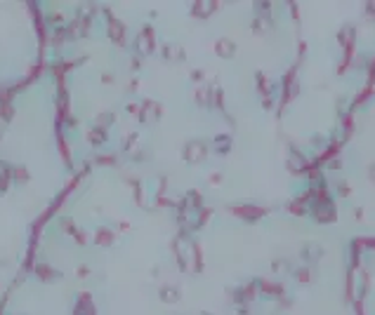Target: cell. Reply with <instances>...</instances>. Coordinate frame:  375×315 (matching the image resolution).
<instances>
[{
    "instance_id": "6da1fadb",
    "label": "cell",
    "mask_w": 375,
    "mask_h": 315,
    "mask_svg": "<svg viewBox=\"0 0 375 315\" xmlns=\"http://www.w3.org/2000/svg\"><path fill=\"white\" fill-rule=\"evenodd\" d=\"M184 153H186V160H189V163H198V160H203V155H205V146L198 144V141H191L184 148Z\"/></svg>"
},
{
    "instance_id": "7a4b0ae2",
    "label": "cell",
    "mask_w": 375,
    "mask_h": 315,
    "mask_svg": "<svg viewBox=\"0 0 375 315\" xmlns=\"http://www.w3.org/2000/svg\"><path fill=\"white\" fill-rule=\"evenodd\" d=\"M217 55L231 57L234 55V43H229V40H217Z\"/></svg>"
},
{
    "instance_id": "3957f363",
    "label": "cell",
    "mask_w": 375,
    "mask_h": 315,
    "mask_svg": "<svg viewBox=\"0 0 375 315\" xmlns=\"http://www.w3.org/2000/svg\"><path fill=\"white\" fill-rule=\"evenodd\" d=\"M160 299H163V301H177L179 294L175 287H163V290H160Z\"/></svg>"
},
{
    "instance_id": "277c9868",
    "label": "cell",
    "mask_w": 375,
    "mask_h": 315,
    "mask_svg": "<svg viewBox=\"0 0 375 315\" xmlns=\"http://www.w3.org/2000/svg\"><path fill=\"white\" fill-rule=\"evenodd\" d=\"M90 139H92L95 146H99L104 141V132H102V129H92V132H90Z\"/></svg>"
}]
</instances>
